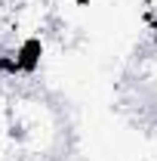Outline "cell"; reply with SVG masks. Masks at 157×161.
Instances as JSON below:
<instances>
[{
	"label": "cell",
	"mask_w": 157,
	"mask_h": 161,
	"mask_svg": "<svg viewBox=\"0 0 157 161\" xmlns=\"http://www.w3.org/2000/svg\"><path fill=\"white\" fill-rule=\"evenodd\" d=\"M40 56H43V47H40L37 37L22 40L19 50H16V65H19V71H34V68H40Z\"/></svg>",
	"instance_id": "1"
}]
</instances>
